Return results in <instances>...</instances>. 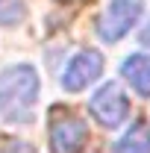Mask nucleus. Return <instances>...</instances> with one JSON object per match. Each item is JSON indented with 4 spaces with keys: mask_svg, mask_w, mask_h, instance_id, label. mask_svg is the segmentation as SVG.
Wrapping results in <instances>:
<instances>
[{
    "mask_svg": "<svg viewBox=\"0 0 150 153\" xmlns=\"http://www.w3.org/2000/svg\"><path fill=\"white\" fill-rule=\"evenodd\" d=\"M88 141V127L76 115H56L50 124V147L53 153H79Z\"/></svg>",
    "mask_w": 150,
    "mask_h": 153,
    "instance_id": "nucleus-4",
    "label": "nucleus"
},
{
    "mask_svg": "<svg viewBox=\"0 0 150 153\" xmlns=\"http://www.w3.org/2000/svg\"><path fill=\"white\" fill-rule=\"evenodd\" d=\"M100 71H103V56L97 50H79L62 74V88L65 91H82L88 82H94L100 76Z\"/></svg>",
    "mask_w": 150,
    "mask_h": 153,
    "instance_id": "nucleus-5",
    "label": "nucleus"
},
{
    "mask_svg": "<svg viewBox=\"0 0 150 153\" xmlns=\"http://www.w3.org/2000/svg\"><path fill=\"white\" fill-rule=\"evenodd\" d=\"M138 41H141V44H147V47H150V21L144 24V30L138 33Z\"/></svg>",
    "mask_w": 150,
    "mask_h": 153,
    "instance_id": "nucleus-10",
    "label": "nucleus"
},
{
    "mask_svg": "<svg viewBox=\"0 0 150 153\" xmlns=\"http://www.w3.org/2000/svg\"><path fill=\"white\" fill-rule=\"evenodd\" d=\"M0 144H3V147H0V153H33V150H30V144L15 141V138H3Z\"/></svg>",
    "mask_w": 150,
    "mask_h": 153,
    "instance_id": "nucleus-9",
    "label": "nucleus"
},
{
    "mask_svg": "<svg viewBox=\"0 0 150 153\" xmlns=\"http://www.w3.org/2000/svg\"><path fill=\"white\" fill-rule=\"evenodd\" d=\"M121 74L127 76V82L141 97H150V56L147 53H135V56L124 59Z\"/></svg>",
    "mask_w": 150,
    "mask_h": 153,
    "instance_id": "nucleus-6",
    "label": "nucleus"
},
{
    "mask_svg": "<svg viewBox=\"0 0 150 153\" xmlns=\"http://www.w3.org/2000/svg\"><path fill=\"white\" fill-rule=\"evenodd\" d=\"M38 100V74L33 65H12L0 71V115L27 121Z\"/></svg>",
    "mask_w": 150,
    "mask_h": 153,
    "instance_id": "nucleus-1",
    "label": "nucleus"
},
{
    "mask_svg": "<svg viewBox=\"0 0 150 153\" xmlns=\"http://www.w3.org/2000/svg\"><path fill=\"white\" fill-rule=\"evenodd\" d=\"M88 109H91V118L100 124V127L115 130V127H121V124H124V118L130 115V103H127V94L121 91V85L106 82L103 88H97V91H94Z\"/></svg>",
    "mask_w": 150,
    "mask_h": 153,
    "instance_id": "nucleus-3",
    "label": "nucleus"
},
{
    "mask_svg": "<svg viewBox=\"0 0 150 153\" xmlns=\"http://www.w3.org/2000/svg\"><path fill=\"white\" fill-rule=\"evenodd\" d=\"M27 18V0H0V27H18Z\"/></svg>",
    "mask_w": 150,
    "mask_h": 153,
    "instance_id": "nucleus-8",
    "label": "nucleus"
},
{
    "mask_svg": "<svg viewBox=\"0 0 150 153\" xmlns=\"http://www.w3.org/2000/svg\"><path fill=\"white\" fill-rule=\"evenodd\" d=\"M141 12H144L141 0H112L103 9V15L97 18V36H100V41H106V44L121 41L138 24Z\"/></svg>",
    "mask_w": 150,
    "mask_h": 153,
    "instance_id": "nucleus-2",
    "label": "nucleus"
},
{
    "mask_svg": "<svg viewBox=\"0 0 150 153\" xmlns=\"http://www.w3.org/2000/svg\"><path fill=\"white\" fill-rule=\"evenodd\" d=\"M118 153H150V127L144 121H135L127 135L118 141Z\"/></svg>",
    "mask_w": 150,
    "mask_h": 153,
    "instance_id": "nucleus-7",
    "label": "nucleus"
}]
</instances>
